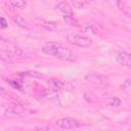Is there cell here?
Wrapping results in <instances>:
<instances>
[{
	"mask_svg": "<svg viewBox=\"0 0 131 131\" xmlns=\"http://www.w3.org/2000/svg\"><path fill=\"white\" fill-rule=\"evenodd\" d=\"M42 52L59 59H73L74 53L71 49L57 42H48L42 47Z\"/></svg>",
	"mask_w": 131,
	"mask_h": 131,
	"instance_id": "1",
	"label": "cell"
},
{
	"mask_svg": "<svg viewBox=\"0 0 131 131\" xmlns=\"http://www.w3.org/2000/svg\"><path fill=\"white\" fill-rule=\"evenodd\" d=\"M21 56H23V51L14 45L9 46L7 49L3 48L1 49V52H0V57L5 62H13L16 59L20 58Z\"/></svg>",
	"mask_w": 131,
	"mask_h": 131,
	"instance_id": "2",
	"label": "cell"
},
{
	"mask_svg": "<svg viewBox=\"0 0 131 131\" xmlns=\"http://www.w3.org/2000/svg\"><path fill=\"white\" fill-rule=\"evenodd\" d=\"M7 114H13L17 116H29L31 114V111H29L27 107L19 105V104H13V105H2L1 106V115L5 116Z\"/></svg>",
	"mask_w": 131,
	"mask_h": 131,
	"instance_id": "3",
	"label": "cell"
},
{
	"mask_svg": "<svg viewBox=\"0 0 131 131\" xmlns=\"http://www.w3.org/2000/svg\"><path fill=\"white\" fill-rule=\"evenodd\" d=\"M67 40L71 44H74V45L79 46V47H89L92 44V41L90 38H88L86 36L73 34V33H69L67 35Z\"/></svg>",
	"mask_w": 131,
	"mask_h": 131,
	"instance_id": "4",
	"label": "cell"
},
{
	"mask_svg": "<svg viewBox=\"0 0 131 131\" xmlns=\"http://www.w3.org/2000/svg\"><path fill=\"white\" fill-rule=\"evenodd\" d=\"M47 85L50 90L57 91V90H64V91H72L74 90V85L68 81H61L57 79H51L47 81Z\"/></svg>",
	"mask_w": 131,
	"mask_h": 131,
	"instance_id": "5",
	"label": "cell"
},
{
	"mask_svg": "<svg viewBox=\"0 0 131 131\" xmlns=\"http://www.w3.org/2000/svg\"><path fill=\"white\" fill-rule=\"evenodd\" d=\"M56 127H59L61 129H76L81 126L80 122L75 118H61L55 122Z\"/></svg>",
	"mask_w": 131,
	"mask_h": 131,
	"instance_id": "6",
	"label": "cell"
},
{
	"mask_svg": "<svg viewBox=\"0 0 131 131\" xmlns=\"http://www.w3.org/2000/svg\"><path fill=\"white\" fill-rule=\"evenodd\" d=\"M84 79L90 83H93V84H98V85H104L108 82V79L101 75V74H95V73H91V74H87Z\"/></svg>",
	"mask_w": 131,
	"mask_h": 131,
	"instance_id": "7",
	"label": "cell"
},
{
	"mask_svg": "<svg viewBox=\"0 0 131 131\" xmlns=\"http://www.w3.org/2000/svg\"><path fill=\"white\" fill-rule=\"evenodd\" d=\"M117 61L124 67L131 69V53L129 52H120L117 55Z\"/></svg>",
	"mask_w": 131,
	"mask_h": 131,
	"instance_id": "8",
	"label": "cell"
},
{
	"mask_svg": "<svg viewBox=\"0 0 131 131\" xmlns=\"http://www.w3.org/2000/svg\"><path fill=\"white\" fill-rule=\"evenodd\" d=\"M116 4H117V7L119 8V10L124 15H126L127 17H130L131 18V7L126 2H124L123 0H117L116 1Z\"/></svg>",
	"mask_w": 131,
	"mask_h": 131,
	"instance_id": "9",
	"label": "cell"
},
{
	"mask_svg": "<svg viewBox=\"0 0 131 131\" xmlns=\"http://www.w3.org/2000/svg\"><path fill=\"white\" fill-rule=\"evenodd\" d=\"M55 8H56L57 10H59L60 12H62L64 15H73V9H72L71 5H70L68 2H66V1L59 2V3L55 6Z\"/></svg>",
	"mask_w": 131,
	"mask_h": 131,
	"instance_id": "10",
	"label": "cell"
},
{
	"mask_svg": "<svg viewBox=\"0 0 131 131\" xmlns=\"http://www.w3.org/2000/svg\"><path fill=\"white\" fill-rule=\"evenodd\" d=\"M73 5L76 8L82 9V8H88L92 5L93 0H72Z\"/></svg>",
	"mask_w": 131,
	"mask_h": 131,
	"instance_id": "11",
	"label": "cell"
},
{
	"mask_svg": "<svg viewBox=\"0 0 131 131\" xmlns=\"http://www.w3.org/2000/svg\"><path fill=\"white\" fill-rule=\"evenodd\" d=\"M12 20L18 26V27H20V28H23V29H29V26H28V23L26 21V19L23 17V16H20V15H13L12 16Z\"/></svg>",
	"mask_w": 131,
	"mask_h": 131,
	"instance_id": "12",
	"label": "cell"
},
{
	"mask_svg": "<svg viewBox=\"0 0 131 131\" xmlns=\"http://www.w3.org/2000/svg\"><path fill=\"white\" fill-rule=\"evenodd\" d=\"M63 20H64L68 25H70V26H75V27H77V26L79 25L78 20H77L73 15H63Z\"/></svg>",
	"mask_w": 131,
	"mask_h": 131,
	"instance_id": "13",
	"label": "cell"
},
{
	"mask_svg": "<svg viewBox=\"0 0 131 131\" xmlns=\"http://www.w3.org/2000/svg\"><path fill=\"white\" fill-rule=\"evenodd\" d=\"M21 76L23 77H30V78H42L43 77L42 74L35 72V71H28V72L21 73Z\"/></svg>",
	"mask_w": 131,
	"mask_h": 131,
	"instance_id": "14",
	"label": "cell"
},
{
	"mask_svg": "<svg viewBox=\"0 0 131 131\" xmlns=\"http://www.w3.org/2000/svg\"><path fill=\"white\" fill-rule=\"evenodd\" d=\"M42 27L46 31H54V30H56V24L53 23V21H43L42 23Z\"/></svg>",
	"mask_w": 131,
	"mask_h": 131,
	"instance_id": "15",
	"label": "cell"
},
{
	"mask_svg": "<svg viewBox=\"0 0 131 131\" xmlns=\"http://www.w3.org/2000/svg\"><path fill=\"white\" fill-rule=\"evenodd\" d=\"M9 2L11 3L12 6L17 7V8H25L27 5L26 0H9Z\"/></svg>",
	"mask_w": 131,
	"mask_h": 131,
	"instance_id": "16",
	"label": "cell"
},
{
	"mask_svg": "<svg viewBox=\"0 0 131 131\" xmlns=\"http://www.w3.org/2000/svg\"><path fill=\"white\" fill-rule=\"evenodd\" d=\"M84 98L88 101V102H96L97 101V97L92 93V92H89V91H86L84 93Z\"/></svg>",
	"mask_w": 131,
	"mask_h": 131,
	"instance_id": "17",
	"label": "cell"
},
{
	"mask_svg": "<svg viewBox=\"0 0 131 131\" xmlns=\"http://www.w3.org/2000/svg\"><path fill=\"white\" fill-rule=\"evenodd\" d=\"M8 84H10L13 88L17 89V90H23V85L20 82H17V81H12V80H7Z\"/></svg>",
	"mask_w": 131,
	"mask_h": 131,
	"instance_id": "18",
	"label": "cell"
},
{
	"mask_svg": "<svg viewBox=\"0 0 131 131\" xmlns=\"http://www.w3.org/2000/svg\"><path fill=\"white\" fill-rule=\"evenodd\" d=\"M121 104V100L118 97H112L111 101H110V105L111 106H119Z\"/></svg>",
	"mask_w": 131,
	"mask_h": 131,
	"instance_id": "19",
	"label": "cell"
},
{
	"mask_svg": "<svg viewBox=\"0 0 131 131\" xmlns=\"http://www.w3.org/2000/svg\"><path fill=\"white\" fill-rule=\"evenodd\" d=\"M54 129V127H52L51 125H39V126H37L36 127V130H41V131H43V130H53Z\"/></svg>",
	"mask_w": 131,
	"mask_h": 131,
	"instance_id": "20",
	"label": "cell"
},
{
	"mask_svg": "<svg viewBox=\"0 0 131 131\" xmlns=\"http://www.w3.org/2000/svg\"><path fill=\"white\" fill-rule=\"evenodd\" d=\"M84 31H85V32H88V33L96 34V30H95V28H94L92 25H86V27L84 28Z\"/></svg>",
	"mask_w": 131,
	"mask_h": 131,
	"instance_id": "21",
	"label": "cell"
},
{
	"mask_svg": "<svg viewBox=\"0 0 131 131\" xmlns=\"http://www.w3.org/2000/svg\"><path fill=\"white\" fill-rule=\"evenodd\" d=\"M0 21H1V29H5L6 27H7V23H6V19L2 16L1 18H0Z\"/></svg>",
	"mask_w": 131,
	"mask_h": 131,
	"instance_id": "22",
	"label": "cell"
}]
</instances>
